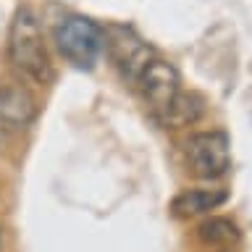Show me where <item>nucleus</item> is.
Masks as SVG:
<instances>
[{
	"label": "nucleus",
	"mask_w": 252,
	"mask_h": 252,
	"mask_svg": "<svg viewBox=\"0 0 252 252\" xmlns=\"http://www.w3.org/2000/svg\"><path fill=\"white\" fill-rule=\"evenodd\" d=\"M228 200V189L223 187H194V189H184L171 200V213L176 218H200L208 213L218 210L220 205H226Z\"/></svg>",
	"instance_id": "nucleus-7"
},
{
	"label": "nucleus",
	"mask_w": 252,
	"mask_h": 252,
	"mask_svg": "<svg viewBox=\"0 0 252 252\" xmlns=\"http://www.w3.org/2000/svg\"><path fill=\"white\" fill-rule=\"evenodd\" d=\"M137 87L142 92V100H145L147 110L153 113L155 121H160V118L171 110L173 100L179 97L181 76H179V71H176L173 63L153 58V61H150V66L145 68V74L139 76Z\"/></svg>",
	"instance_id": "nucleus-5"
},
{
	"label": "nucleus",
	"mask_w": 252,
	"mask_h": 252,
	"mask_svg": "<svg viewBox=\"0 0 252 252\" xmlns=\"http://www.w3.org/2000/svg\"><path fill=\"white\" fill-rule=\"evenodd\" d=\"M194 236L205 244V247L223 250V247H234V244L242 239V231H239V226H236V220L226 218V216H210L197 226Z\"/></svg>",
	"instance_id": "nucleus-8"
},
{
	"label": "nucleus",
	"mask_w": 252,
	"mask_h": 252,
	"mask_svg": "<svg viewBox=\"0 0 252 252\" xmlns=\"http://www.w3.org/2000/svg\"><path fill=\"white\" fill-rule=\"evenodd\" d=\"M202 110H205V102H202L200 94L181 90L179 97L173 100L171 110H168V113H165L158 124H160L163 129H184V126H192L197 118L202 116Z\"/></svg>",
	"instance_id": "nucleus-9"
},
{
	"label": "nucleus",
	"mask_w": 252,
	"mask_h": 252,
	"mask_svg": "<svg viewBox=\"0 0 252 252\" xmlns=\"http://www.w3.org/2000/svg\"><path fill=\"white\" fill-rule=\"evenodd\" d=\"M8 61L24 79L34 84H50L55 79L42 24L27 5L13 13V21L8 27Z\"/></svg>",
	"instance_id": "nucleus-1"
},
{
	"label": "nucleus",
	"mask_w": 252,
	"mask_h": 252,
	"mask_svg": "<svg viewBox=\"0 0 252 252\" xmlns=\"http://www.w3.org/2000/svg\"><path fill=\"white\" fill-rule=\"evenodd\" d=\"M184 160L197 179H220L231 171V139L226 131H194L184 139Z\"/></svg>",
	"instance_id": "nucleus-4"
},
{
	"label": "nucleus",
	"mask_w": 252,
	"mask_h": 252,
	"mask_svg": "<svg viewBox=\"0 0 252 252\" xmlns=\"http://www.w3.org/2000/svg\"><path fill=\"white\" fill-rule=\"evenodd\" d=\"M55 47L76 68H92L102 53V27L90 16L68 13L55 24Z\"/></svg>",
	"instance_id": "nucleus-3"
},
{
	"label": "nucleus",
	"mask_w": 252,
	"mask_h": 252,
	"mask_svg": "<svg viewBox=\"0 0 252 252\" xmlns=\"http://www.w3.org/2000/svg\"><path fill=\"white\" fill-rule=\"evenodd\" d=\"M216 252H234L231 247H223V250H216Z\"/></svg>",
	"instance_id": "nucleus-10"
},
{
	"label": "nucleus",
	"mask_w": 252,
	"mask_h": 252,
	"mask_svg": "<svg viewBox=\"0 0 252 252\" xmlns=\"http://www.w3.org/2000/svg\"><path fill=\"white\" fill-rule=\"evenodd\" d=\"M102 50H108L113 66L129 84H137L150 61L155 58L153 45L129 24H105L102 27Z\"/></svg>",
	"instance_id": "nucleus-2"
},
{
	"label": "nucleus",
	"mask_w": 252,
	"mask_h": 252,
	"mask_svg": "<svg viewBox=\"0 0 252 252\" xmlns=\"http://www.w3.org/2000/svg\"><path fill=\"white\" fill-rule=\"evenodd\" d=\"M37 118V100L19 84L0 87V150L11 145L16 134L27 131Z\"/></svg>",
	"instance_id": "nucleus-6"
}]
</instances>
